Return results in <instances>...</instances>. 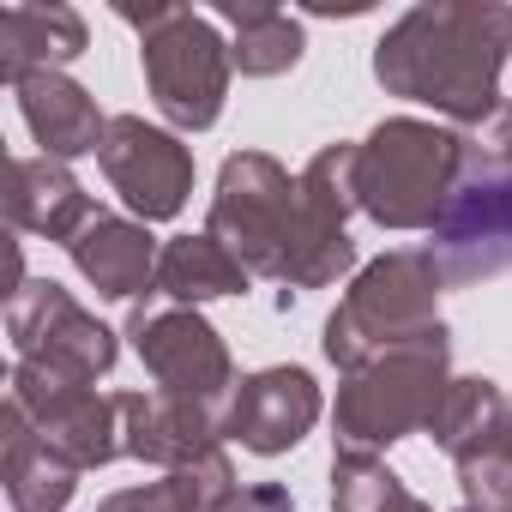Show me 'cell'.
<instances>
[{"label": "cell", "instance_id": "cell-1", "mask_svg": "<svg viewBox=\"0 0 512 512\" xmlns=\"http://www.w3.org/2000/svg\"><path fill=\"white\" fill-rule=\"evenodd\" d=\"M512 55V7L494 0H428L410 7L380 43H374V79L392 97L428 103L434 115L464 127H482L506 97L500 73Z\"/></svg>", "mask_w": 512, "mask_h": 512}, {"label": "cell", "instance_id": "cell-2", "mask_svg": "<svg viewBox=\"0 0 512 512\" xmlns=\"http://www.w3.org/2000/svg\"><path fill=\"white\" fill-rule=\"evenodd\" d=\"M440 284L446 266L434 260V247H392L374 266L356 272L350 296L326 314V362L356 374L392 350L428 344V338H452L440 320Z\"/></svg>", "mask_w": 512, "mask_h": 512}, {"label": "cell", "instance_id": "cell-3", "mask_svg": "<svg viewBox=\"0 0 512 512\" xmlns=\"http://www.w3.org/2000/svg\"><path fill=\"white\" fill-rule=\"evenodd\" d=\"M464 187V133L416 115H386L356 157L362 211L380 229H434Z\"/></svg>", "mask_w": 512, "mask_h": 512}, {"label": "cell", "instance_id": "cell-4", "mask_svg": "<svg viewBox=\"0 0 512 512\" xmlns=\"http://www.w3.org/2000/svg\"><path fill=\"white\" fill-rule=\"evenodd\" d=\"M133 31H139V67H145V91L157 103V115L175 133H205L223 115L229 97V43L217 37V25L193 7H115Z\"/></svg>", "mask_w": 512, "mask_h": 512}, {"label": "cell", "instance_id": "cell-5", "mask_svg": "<svg viewBox=\"0 0 512 512\" xmlns=\"http://www.w3.org/2000/svg\"><path fill=\"white\" fill-rule=\"evenodd\" d=\"M446 356H452V344L428 338V344L392 350V356L344 374L338 404H332V428H338L332 440H338V452L380 458L386 446H398L410 434H428V422L440 410V392L452 386Z\"/></svg>", "mask_w": 512, "mask_h": 512}, {"label": "cell", "instance_id": "cell-6", "mask_svg": "<svg viewBox=\"0 0 512 512\" xmlns=\"http://www.w3.org/2000/svg\"><path fill=\"white\" fill-rule=\"evenodd\" d=\"M296 193H302V181L278 157L235 151L217 169L205 235L235 253L247 266V278H278L284 272V247H290V223H296Z\"/></svg>", "mask_w": 512, "mask_h": 512}, {"label": "cell", "instance_id": "cell-7", "mask_svg": "<svg viewBox=\"0 0 512 512\" xmlns=\"http://www.w3.org/2000/svg\"><path fill=\"white\" fill-rule=\"evenodd\" d=\"M356 157L362 145L338 139L326 151H314V163L296 175V223H290V247H284V272L278 284L290 290H326L356 266V241H350V211H362L356 193Z\"/></svg>", "mask_w": 512, "mask_h": 512}, {"label": "cell", "instance_id": "cell-8", "mask_svg": "<svg viewBox=\"0 0 512 512\" xmlns=\"http://www.w3.org/2000/svg\"><path fill=\"white\" fill-rule=\"evenodd\" d=\"M127 338H133L145 374L157 380V392L193 398V404H205V410L223 416V404H229V392L241 380H235L229 344L217 338V326L199 308H175L163 296H145L127 314Z\"/></svg>", "mask_w": 512, "mask_h": 512}, {"label": "cell", "instance_id": "cell-9", "mask_svg": "<svg viewBox=\"0 0 512 512\" xmlns=\"http://www.w3.org/2000/svg\"><path fill=\"white\" fill-rule=\"evenodd\" d=\"M7 338L19 350V362H43L67 380H103L121 356L115 332L73 302V290H61L55 278H19L13 302H7Z\"/></svg>", "mask_w": 512, "mask_h": 512}, {"label": "cell", "instance_id": "cell-10", "mask_svg": "<svg viewBox=\"0 0 512 512\" xmlns=\"http://www.w3.org/2000/svg\"><path fill=\"white\" fill-rule=\"evenodd\" d=\"M7 398L31 416L37 440H43L61 464H73V470H103V464L121 458V404L103 398L97 386L67 380V374H55V368H43V362H13V392H7Z\"/></svg>", "mask_w": 512, "mask_h": 512}, {"label": "cell", "instance_id": "cell-11", "mask_svg": "<svg viewBox=\"0 0 512 512\" xmlns=\"http://www.w3.org/2000/svg\"><path fill=\"white\" fill-rule=\"evenodd\" d=\"M97 163H103L109 187L127 199V211L139 223L181 217V205L193 193V151L181 145V133L151 127L145 115H109Z\"/></svg>", "mask_w": 512, "mask_h": 512}, {"label": "cell", "instance_id": "cell-12", "mask_svg": "<svg viewBox=\"0 0 512 512\" xmlns=\"http://www.w3.org/2000/svg\"><path fill=\"white\" fill-rule=\"evenodd\" d=\"M326 398L314 386L308 368L296 362H278V368H260V374H247L229 404H223V440H241L247 452H260V458H278L290 446L308 440V428L320 422Z\"/></svg>", "mask_w": 512, "mask_h": 512}, {"label": "cell", "instance_id": "cell-13", "mask_svg": "<svg viewBox=\"0 0 512 512\" xmlns=\"http://www.w3.org/2000/svg\"><path fill=\"white\" fill-rule=\"evenodd\" d=\"M434 241L452 284L512 272V175H470L434 223Z\"/></svg>", "mask_w": 512, "mask_h": 512}, {"label": "cell", "instance_id": "cell-14", "mask_svg": "<svg viewBox=\"0 0 512 512\" xmlns=\"http://www.w3.org/2000/svg\"><path fill=\"white\" fill-rule=\"evenodd\" d=\"M121 452L139 458V464H157L163 476L169 470H193L205 458H217L223 446V416L193 404V398H175V392H121Z\"/></svg>", "mask_w": 512, "mask_h": 512}, {"label": "cell", "instance_id": "cell-15", "mask_svg": "<svg viewBox=\"0 0 512 512\" xmlns=\"http://www.w3.org/2000/svg\"><path fill=\"white\" fill-rule=\"evenodd\" d=\"M73 266L79 278L103 296V302H139L157 290V260L163 247L157 235L139 223V217H115V211H97L79 235H73Z\"/></svg>", "mask_w": 512, "mask_h": 512}, {"label": "cell", "instance_id": "cell-16", "mask_svg": "<svg viewBox=\"0 0 512 512\" xmlns=\"http://www.w3.org/2000/svg\"><path fill=\"white\" fill-rule=\"evenodd\" d=\"M19 91V115L31 127V139L43 145V157L55 163H73V157H97L103 151V133H109V115L97 109V97L67 79V73H37Z\"/></svg>", "mask_w": 512, "mask_h": 512}, {"label": "cell", "instance_id": "cell-17", "mask_svg": "<svg viewBox=\"0 0 512 512\" xmlns=\"http://www.w3.org/2000/svg\"><path fill=\"white\" fill-rule=\"evenodd\" d=\"M97 211L103 205H91V193L79 187V175L67 163H55V157H13V169H7V217H13V229L73 247V235Z\"/></svg>", "mask_w": 512, "mask_h": 512}, {"label": "cell", "instance_id": "cell-18", "mask_svg": "<svg viewBox=\"0 0 512 512\" xmlns=\"http://www.w3.org/2000/svg\"><path fill=\"white\" fill-rule=\"evenodd\" d=\"M91 43L85 19L61 0H19V7H0V79L25 85L37 73H61L67 61H79Z\"/></svg>", "mask_w": 512, "mask_h": 512}, {"label": "cell", "instance_id": "cell-19", "mask_svg": "<svg viewBox=\"0 0 512 512\" xmlns=\"http://www.w3.org/2000/svg\"><path fill=\"white\" fill-rule=\"evenodd\" d=\"M0 446H7V458H0V482H7L13 512H67V500L79 494V470L61 464L37 440L31 416L13 398H7V410H0Z\"/></svg>", "mask_w": 512, "mask_h": 512}, {"label": "cell", "instance_id": "cell-20", "mask_svg": "<svg viewBox=\"0 0 512 512\" xmlns=\"http://www.w3.org/2000/svg\"><path fill=\"white\" fill-rule=\"evenodd\" d=\"M247 290V266L211 235H175L157 260V290L163 302L175 308H199V302H217V296H241Z\"/></svg>", "mask_w": 512, "mask_h": 512}, {"label": "cell", "instance_id": "cell-21", "mask_svg": "<svg viewBox=\"0 0 512 512\" xmlns=\"http://www.w3.org/2000/svg\"><path fill=\"white\" fill-rule=\"evenodd\" d=\"M217 19L235 31L229 61H235L247 79H278V73H290V67L302 61V49H308L302 25H296L290 13L266 7V0H223Z\"/></svg>", "mask_w": 512, "mask_h": 512}, {"label": "cell", "instance_id": "cell-22", "mask_svg": "<svg viewBox=\"0 0 512 512\" xmlns=\"http://www.w3.org/2000/svg\"><path fill=\"white\" fill-rule=\"evenodd\" d=\"M229 488H235V464H229V452H217L193 470H169L145 488H121V494L97 500V512H211Z\"/></svg>", "mask_w": 512, "mask_h": 512}, {"label": "cell", "instance_id": "cell-23", "mask_svg": "<svg viewBox=\"0 0 512 512\" xmlns=\"http://www.w3.org/2000/svg\"><path fill=\"white\" fill-rule=\"evenodd\" d=\"M452 464H458V488L470 512H512V392Z\"/></svg>", "mask_w": 512, "mask_h": 512}, {"label": "cell", "instance_id": "cell-24", "mask_svg": "<svg viewBox=\"0 0 512 512\" xmlns=\"http://www.w3.org/2000/svg\"><path fill=\"white\" fill-rule=\"evenodd\" d=\"M332 512H434L368 452H332Z\"/></svg>", "mask_w": 512, "mask_h": 512}, {"label": "cell", "instance_id": "cell-25", "mask_svg": "<svg viewBox=\"0 0 512 512\" xmlns=\"http://www.w3.org/2000/svg\"><path fill=\"white\" fill-rule=\"evenodd\" d=\"M500 380H482V374H452V386L440 392V410H434V422H428V434H434V446L440 452H464L482 428H488V416L500 410Z\"/></svg>", "mask_w": 512, "mask_h": 512}, {"label": "cell", "instance_id": "cell-26", "mask_svg": "<svg viewBox=\"0 0 512 512\" xmlns=\"http://www.w3.org/2000/svg\"><path fill=\"white\" fill-rule=\"evenodd\" d=\"M211 512H296V500L284 482H235Z\"/></svg>", "mask_w": 512, "mask_h": 512}, {"label": "cell", "instance_id": "cell-27", "mask_svg": "<svg viewBox=\"0 0 512 512\" xmlns=\"http://www.w3.org/2000/svg\"><path fill=\"white\" fill-rule=\"evenodd\" d=\"M458 512H470V506H458Z\"/></svg>", "mask_w": 512, "mask_h": 512}]
</instances>
